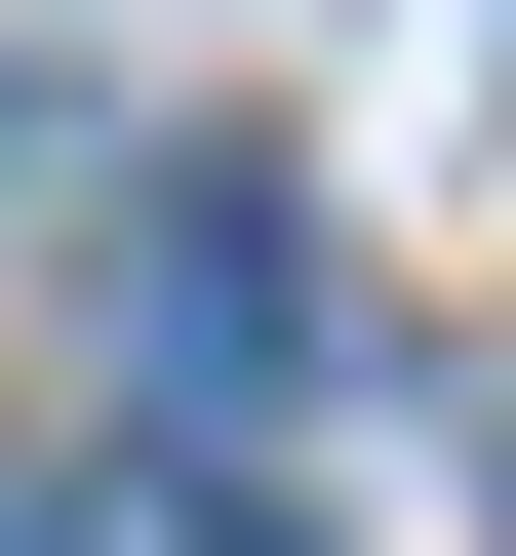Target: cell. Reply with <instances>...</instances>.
I'll return each mask as SVG.
<instances>
[{"instance_id":"cell-1","label":"cell","mask_w":516,"mask_h":556,"mask_svg":"<svg viewBox=\"0 0 516 556\" xmlns=\"http://www.w3.org/2000/svg\"><path fill=\"white\" fill-rule=\"evenodd\" d=\"M119 358H160L199 438H239V397L318 358V239H278V160H160V199H119Z\"/></svg>"}]
</instances>
